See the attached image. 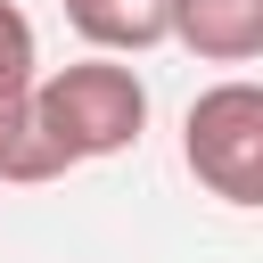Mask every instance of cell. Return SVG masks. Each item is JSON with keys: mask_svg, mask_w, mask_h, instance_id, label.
I'll return each instance as SVG.
<instances>
[{"mask_svg": "<svg viewBox=\"0 0 263 263\" xmlns=\"http://www.w3.org/2000/svg\"><path fill=\"white\" fill-rule=\"evenodd\" d=\"M33 123H41V140L58 148L66 173L99 164V156H123L148 132V82L115 58L49 66V74H33Z\"/></svg>", "mask_w": 263, "mask_h": 263, "instance_id": "obj_1", "label": "cell"}, {"mask_svg": "<svg viewBox=\"0 0 263 263\" xmlns=\"http://www.w3.org/2000/svg\"><path fill=\"white\" fill-rule=\"evenodd\" d=\"M181 164L205 197L263 214V82H205L181 115Z\"/></svg>", "mask_w": 263, "mask_h": 263, "instance_id": "obj_2", "label": "cell"}, {"mask_svg": "<svg viewBox=\"0 0 263 263\" xmlns=\"http://www.w3.org/2000/svg\"><path fill=\"white\" fill-rule=\"evenodd\" d=\"M164 41H181L205 66H255L263 58V0H164Z\"/></svg>", "mask_w": 263, "mask_h": 263, "instance_id": "obj_3", "label": "cell"}, {"mask_svg": "<svg viewBox=\"0 0 263 263\" xmlns=\"http://www.w3.org/2000/svg\"><path fill=\"white\" fill-rule=\"evenodd\" d=\"M66 25L90 41V58H140L164 41V0H66Z\"/></svg>", "mask_w": 263, "mask_h": 263, "instance_id": "obj_4", "label": "cell"}, {"mask_svg": "<svg viewBox=\"0 0 263 263\" xmlns=\"http://www.w3.org/2000/svg\"><path fill=\"white\" fill-rule=\"evenodd\" d=\"M0 181H8V189L66 181L58 148H49V140H41V123H33V90H0Z\"/></svg>", "mask_w": 263, "mask_h": 263, "instance_id": "obj_5", "label": "cell"}, {"mask_svg": "<svg viewBox=\"0 0 263 263\" xmlns=\"http://www.w3.org/2000/svg\"><path fill=\"white\" fill-rule=\"evenodd\" d=\"M41 74V41H33V16L16 0H0V90H33Z\"/></svg>", "mask_w": 263, "mask_h": 263, "instance_id": "obj_6", "label": "cell"}]
</instances>
